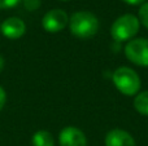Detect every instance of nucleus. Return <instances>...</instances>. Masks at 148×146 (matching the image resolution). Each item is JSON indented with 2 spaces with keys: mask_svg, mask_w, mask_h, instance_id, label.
<instances>
[{
  "mask_svg": "<svg viewBox=\"0 0 148 146\" xmlns=\"http://www.w3.org/2000/svg\"><path fill=\"white\" fill-rule=\"evenodd\" d=\"M105 146H135V140L123 129H112L105 135Z\"/></svg>",
  "mask_w": 148,
  "mask_h": 146,
  "instance_id": "6e6552de",
  "label": "nucleus"
},
{
  "mask_svg": "<svg viewBox=\"0 0 148 146\" xmlns=\"http://www.w3.org/2000/svg\"><path fill=\"white\" fill-rule=\"evenodd\" d=\"M69 28L74 36L81 39L92 38L99 30V20L91 12L79 10L69 18Z\"/></svg>",
  "mask_w": 148,
  "mask_h": 146,
  "instance_id": "f257e3e1",
  "label": "nucleus"
},
{
  "mask_svg": "<svg viewBox=\"0 0 148 146\" xmlns=\"http://www.w3.org/2000/svg\"><path fill=\"white\" fill-rule=\"evenodd\" d=\"M0 31L8 39H18L26 32V25L21 18L9 17L0 25Z\"/></svg>",
  "mask_w": 148,
  "mask_h": 146,
  "instance_id": "0eeeda50",
  "label": "nucleus"
},
{
  "mask_svg": "<svg viewBox=\"0 0 148 146\" xmlns=\"http://www.w3.org/2000/svg\"><path fill=\"white\" fill-rule=\"evenodd\" d=\"M138 20H139V23H142L148 30V1L143 3V4L140 5V8H139Z\"/></svg>",
  "mask_w": 148,
  "mask_h": 146,
  "instance_id": "9b49d317",
  "label": "nucleus"
},
{
  "mask_svg": "<svg viewBox=\"0 0 148 146\" xmlns=\"http://www.w3.org/2000/svg\"><path fill=\"white\" fill-rule=\"evenodd\" d=\"M113 84L123 96H136L140 89V78L133 69L121 66L113 72Z\"/></svg>",
  "mask_w": 148,
  "mask_h": 146,
  "instance_id": "f03ea898",
  "label": "nucleus"
},
{
  "mask_svg": "<svg viewBox=\"0 0 148 146\" xmlns=\"http://www.w3.org/2000/svg\"><path fill=\"white\" fill-rule=\"evenodd\" d=\"M126 58L136 66L148 67V39L136 38L126 43L123 48Z\"/></svg>",
  "mask_w": 148,
  "mask_h": 146,
  "instance_id": "20e7f679",
  "label": "nucleus"
},
{
  "mask_svg": "<svg viewBox=\"0 0 148 146\" xmlns=\"http://www.w3.org/2000/svg\"><path fill=\"white\" fill-rule=\"evenodd\" d=\"M5 102H7V93H5L4 88L0 87V111H1V109L4 107Z\"/></svg>",
  "mask_w": 148,
  "mask_h": 146,
  "instance_id": "4468645a",
  "label": "nucleus"
},
{
  "mask_svg": "<svg viewBox=\"0 0 148 146\" xmlns=\"http://www.w3.org/2000/svg\"><path fill=\"white\" fill-rule=\"evenodd\" d=\"M3 69H4V58L0 56V72L3 71Z\"/></svg>",
  "mask_w": 148,
  "mask_h": 146,
  "instance_id": "dca6fc26",
  "label": "nucleus"
},
{
  "mask_svg": "<svg viewBox=\"0 0 148 146\" xmlns=\"http://www.w3.org/2000/svg\"><path fill=\"white\" fill-rule=\"evenodd\" d=\"M134 107L140 115L148 116V91L140 92L134 98Z\"/></svg>",
  "mask_w": 148,
  "mask_h": 146,
  "instance_id": "9d476101",
  "label": "nucleus"
},
{
  "mask_svg": "<svg viewBox=\"0 0 148 146\" xmlns=\"http://www.w3.org/2000/svg\"><path fill=\"white\" fill-rule=\"evenodd\" d=\"M21 0H0V9H8L13 8L20 3Z\"/></svg>",
  "mask_w": 148,
  "mask_h": 146,
  "instance_id": "ddd939ff",
  "label": "nucleus"
},
{
  "mask_svg": "<svg viewBox=\"0 0 148 146\" xmlns=\"http://www.w3.org/2000/svg\"><path fill=\"white\" fill-rule=\"evenodd\" d=\"M42 1L40 0H23V7L29 12H34V10L39 9Z\"/></svg>",
  "mask_w": 148,
  "mask_h": 146,
  "instance_id": "f8f14e48",
  "label": "nucleus"
},
{
  "mask_svg": "<svg viewBox=\"0 0 148 146\" xmlns=\"http://www.w3.org/2000/svg\"><path fill=\"white\" fill-rule=\"evenodd\" d=\"M69 25V16L62 9H51L43 16L42 26L49 34H56L62 31Z\"/></svg>",
  "mask_w": 148,
  "mask_h": 146,
  "instance_id": "39448f33",
  "label": "nucleus"
},
{
  "mask_svg": "<svg viewBox=\"0 0 148 146\" xmlns=\"http://www.w3.org/2000/svg\"><path fill=\"white\" fill-rule=\"evenodd\" d=\"M139 27H140V23H139L138 17L129 13V14L118 17L113 22L112 27H110V35H112L113 40L117 43L127 41L131 40L138 34Z\"/></svg>",
  "mask_w": 148,
  "mask_h": 146,
  "instance_id": "7ed1b4c3",
  "label": "nucleus"
},
{
  "mask_svg": "<svg viewBox=\"0 0 148 146\" xmlns=\"http://www.w3.org/2000/svg\"><path fill=\"white\" fill-rule=\"evenodd\" d=\"M33 146H55V140L48 131H36L31 137Z\"/></svg>",
  "mask_w": 148,
  "mask_h": 146,
  "instance_id": "1a4fd4ad",
  "label": "nucleus"
},
{
  "mask_svg": "<svg viewBox=\"0 0 148 146\" xmlns=\"http://www.w3.org/2000/svg\"><path fill=\"white\" fill-rule=\"evenodd\" d=\"M60 146H87L86 135L77 127H65L59 135Z\"/></svg>",
  "mask_w": 148,
  "mask_h": 146,
  "instance_id": "423d86ee",
  "label": "nucleus"
},
{
  "mask_svg": "<svg viewBox=\"0 0 148 146\" xmlns=\"http://www.w3.org/2000/svg\"><path fill=\"white\" fill-rule=\"evenodd\" d=\"M60 1H69V0H60Z\"/></svg>",
  "mask_w": 148,
  "mask_h": 146,
  "instance_id": "f3484780",
  "label": "nucleus"
},
{
  "mask_svg": "<svg viewBox=\"0 0 148 146\" xmlns=\"http://www.w3.org/2000/svg\"><path fill=\"white\" fill-rule=\"evenodd\" d=\"M122 1L129 5H142L143 3H146V0H122Z\"/></svg>",
  "mask_w": 148,
  "mask_h": 146,
  "instance_id": "2eb2a0df",
  "label": "nucleus"
}]
</instances>
